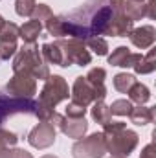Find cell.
Listing matches in <instances>:
<instances>
[{
    "label": "cell",
    "mask_w": 156,
    "mask_h": 158,
    "mask_svg": "<svg viewBox=\"0 0 156 158\" xmlns=\"http://www.w3.org/2000/svg\"><path fill=\"white\" fill-rule=\"evenodd\" d=\"M9 158H33L24 149H9Z\"/></svg>",
    "instance_id": "cell-31"
},
{
    "label": "cell",
    "mask_w": 156,
    "mask_h": 158,
    "mask_svg": "<svg viewBox=\"0 0 156 158\" xmlns=\"http://www.w3.org/2000/svg\"><path fill=\"white\" fill-rule=\"evenodd\" d=\"M92 118H94V121H97L99 125H105V123L112 121L110 109H109V105H105L103 99L94 101V107H92Z\"/></svg>",
    "instance_id": "cell-20"
},
{
    "label": "cell",
    "mask_w": 156,
    "mask_h": 158,
    "mask_svg": "<svg viewBox=\"0 0 156 158\" xmlns=\"http://www.w3.org/2000/svg\"><path fill=\"white\" fill-rule=\"evenodd\" d=\"M13 72L15 74H28L35 79H46L50 77V68L46 61L40 55L39 46L33 44H24L20 50H17L15 61H13Z\"/></svg>",
    "instance_id": "cell-3"
},
{
    "label": "cell",
    "mask_w": 156,
    "mask_h": 158,
    "mask_svg": "<svg viewBox=\"0 0 156 158\" xmlns=\"http://www.w3.org/2000/svg\"><path fill=\"white\" fill-rule=\"evenodd\" d=\"M84 44H88V48L94 50V53H97V55H107V52H109V44L103 37H90L84 40Z\"/></svg>",
    "instance_id": "cell-25"
},
{
    "label": "cell",
    "mask_w": 156,
    "mask_h": 158,
    "mask_svg": "<svg viewBox=\"0 0 156 158\" xmlns=\"http://www.w3.org/2000/svg\"><path fill=\"white\" fill-rule=\"evenodd\" d=\"M130 42L140 48V50H147L154 44L156 40V30L153 26H140V28H132V31L129 33Z\"/></svg>",
    "instance_id": "cell-13"
},
{
    "label": "cell",
    "mask_w": 156,
    "mask_h": 158,
    "mask_svg": "<svg viewBox=\"0 0 156 158\" xmlns=\"http://www.w3.org/2000/svg\"><path fill=\"white\" fill-rule=\"evenodd\" d=\"M35 6H37L35 0H17V2H15V11H17V15H20V17H30Z\"/></svg>",
    "instance_id": "cell-28"
},
{
    "label": "cell",
    "mask_w": 156,
    "mask_h": 158,
    "mask_svg": "<svg viewBox=\"0 0 156 158\" xmlns=\"http://www.w3.org/2000/svg\"><path fill=\"white\" fill-rule=\"evenodd\" d=\"M17 39H18V26L15 22H4L0 28V40L17 42Z\"/></svg>",
    "instance_id": "cell-23"
},
{
    "label": "cell",
    "mask_w": 156,
    "mask_h": 158,
    "mask_svg": "<svg viewBox=\"0 0 156 158\" xmlns=\"http://www.w3.org/2000/svg\"><path fill=\"white\" fill-rule=\"evenodd\" d=\"M17 142H18V136L15 132H9V131H6V129L0 127V151L15 145Z\"/></svg>",
    "instance_id": "cell-29"
},
{
    "label": "cell",
    "mask_w": 156,
    "mask_h": 158,
    "mask_svg": "<svg viewBox=\"0 0 156 158\" xmlns=\"http://www.w3.org/2000/svg\"><path fill=\"white\" fill-rule=\"evenodd\" d=\"M138 2H143V0H138Z\"/></svg>",
    "instance_id": "cell-37"
},
{
    "label": "cell",
    "mask_w": 156,
    "mask_h": 158,
    "mask_svg": "<svg viewBox=\"0 0 156 158\" xmlns=\"http://www.w3.org/2000/svg\"><path fill=\"white\" fill-rule=\"evenodd\" d=\"M84 77H86V81H88L92 86H96V88H105V77H107L105 68H92Z\"/></svg>",
    "instance_id": "cell-24"
},
{
    "label": "cell",
    "mask_w": 156,
    "mask_h": 158,
    "mask_svg": "<svg viewBox=\"0 0 156 158\" xmlns=\"http://www.w3.org/2000/svg\"><path fill=\"white\" fill-rule=\"evenodd\" d=\"M109 6L112 9V19L105 30L103 35H112V37H127L132 31V20L125 17V0H109Z\"/></svg>",
    "instance_id": "cell-6"
},
{
    "label": "cell",
    "mask_w": 156,
    "mask_h": 158,
    "mask_svg": "<svg viewBox=\"0 0 156 158\" xmlns=\"http://www.w3.org/2000/svg\"><path fill=\"white\" fill-rule=\"evenodd\" d=\"M0 158H9V147H7V149H2V151H0Z\"/></svg>",
    "instance_id": "cell-34"
},
{
    "label": "cell",
    "mask_w": 156,
    "mask_h": 158,
    "mask_svg": "<svg viewBox=\"0 0 156 158\" xmlns=\"http://www.w3.org/2000/svg\"><path fill=\"white\" fill-rule=\"evenodd\" d=\"M70 96V88H68V83L64 81V77L61 76H50L46 79L42 90H40L39 96V103L40 107H46L50 110L55 109L57 103H61L63 99H68Z\"/></svg>",
    "instance_id": "cell-4"
},
{
    "label": "cell",
    "mask_w": 156,
    "mask_h": 158,
    "mask_svg": "<svg viewBox=\"0 0 156 158\" xmlns=\"http://www.w3.org/2000/svg\"><path fill=\"white\" fill-rule=\"evenodd\" d=\"M53 13H51V9L46 6V4H37L35 7H33V11H31V20H39L40 24H44L50 17H51Z\"/></svg>",
    "instance_id": "cell-27"
},
{
    "label": "cell",
    "mask_w": 156,
    "mask_h": 158,
    "mask_svg": "<svg viewBox=\"0 0 156 158\" xmlns=\"http://www.w3.org/2000/svg\"><path fill=\"white\" fill-rule=\"evenodd\" d=\"M57 129L63 131V134H66L68 138H74V140H79L84 136L86 129H88V123L84 118H68V116H63Z\"/></svg>",
    "instance_id": "cell-12"
},
{
    "label": "cell",
    "mask_w": 156,
    "mask_h": 158,
    "mask_svg": "<svg viewBox=\"0 0 156 158\" xmlns=\"http://www.w3.org/2000/svg\"><path fill=\"white\" fill-rule=\"evenodd\" d=\"M125 17L130 19L132 22L134 20H142L143 17H147V4L145 2H138V0H129L125 2Z\"/></svg>",
    "instance_id": "cell-18"
},
{
    "label": "cell",
    "mask_w": 156,
    "mask_h": 158,
    "mask_svg": "<svg viewBox=\"0 0 156 158\" xmlns=\"http://www.w3.org/2000/svg\"><path fill=\"white\" fill-rule=\"evenodd\" d=\"M136 57H138V53H132L127 46H117L112 52V55H109V64L121 66V68H132Z\"/></svg>",
    "instance_id": "cell-14"
},
{
    "label": "cell",
    "mask_w": 156,
    "mask_h": 158,
    "mask_svg": "<svg viewBox=\"0 0 156 158\" xmlns=\"http://www.w3.org/2000/svg\"><path fill=\"white\" fill-rule=\"evenodd\" d=\"M134 83H136V77H134L132 74L121 72V74L114 76V88H116L117 92H121V94H127Z\"/></svg>",
    "instance_id": "cell-22"
},
{
    "label": "cell",
    "mask_w": 156,
    "mask_h": 158,
    "mask_svg": "<svg viewBox=\"0 0 156 158\" xmlns=\"http://www.w3.org/2000/svg\"><path fill=\"white\" fill-rule=\"evenodd\" d=\"M140 158H156V153H154V145L153 143H149V145H145V149L142 151V156Z\"/></svg>",
    "instance_id": "cell-32"
},
{
    "label": "cell",
    "mask_w": 156,
    "mask_h": 158,
    "mask_svg": "<svg viewBox=\"0 0 156 158\" xmlns=\"http://www.w3.org/2000/svg\"><path fill=\"white\" fill-rule=\"evenodd\" d=\"M112 158H114V156H112Z\"/></svg>",
    "instance_id": "cell-38"
},
{
    "label": "cell",
    "mask_w": 156,
    "mask_h": 158,
    "mask_svg": "<svg viewBox=\"0 0 156 158\" xmlns=\"http://www.w3.org/2000/svg\"><path fill=\"white\" fill-rule=\"evenodd\" d=\"M40 31H42V24L39 20H28L22 28H18V37L24 40V44H33L39 39Z\"/></svg>",
    "instance_id": "cell-17"
},
{
    "label": "cell",
    "mask_w": 156,
    "mask_h": 158,
    "mask_svg": "<svg viewBox=\"0 0 156 158\" xmlns=\"http://www.w3.org/2000/svg\"><path fill=\"white\" fill-rule=\"evenodd\" d=\"M61 50H63V55H64V64L70 66V64H79V66H86L90 64L92 61V55L90 52L86 50V44L83 40L77 39H68V40H57Z\"/></svg>",
    "instance_id": "cell-9"
},
{
    "label": "cell",
    "mask_w": 156,
    "mask_h": 158,
    "mask_svg": "<svg viewBox=\"0 0 156 158\" xmlns=\"http://www.w3.org/2000/svg\"><path fill=\"white\" fill-rule=\"evenodd\" d=\"M110 114H116V116H129V112L132 110V103L129 99H116L110 107Z\"/></svg>",
    "instance_id": "cell-26"
},
{
    "label": "cell",
    "mask_w": 156,
    "mask_h": 158,
    "mask_svg": "<svg viewBox=\"0 0 156 158\" xmlns=\"http://www.w3.org/2000/svg\"><path fill=\"white\" fill-rule=\"evenodd\" d=\"M40 55H42V59H44L46 63H50V64L66 66V64H64L63 50H61V46H59L57 40H55V42H46V44H42V48H40Z\"/></svg>",
    "instance_id": "cell-15"
},
{
    "label": "cell",
    "mask_w": 156,
    "mask_h": 158,
    "mask_svg": "<svg viewBox=\"0 0 156 158\" xmlns=\"http://www.w3.org/2000/svg\"><path fill=\"white\" fill-rule=\"evenodd\" d=\"M6 92L15 98H33L37 94V79L28 74H15L7 81Z\"/></svg>",
    "instance_id": "cell-10"
},
{
    "label": "cell",
    "mask_w": 156,
    "mask_h": 158,
    "mask_svg": "<svg viewBox=\"0 0 156 158\" xmlns=\"http://www.w3.org/2000/svg\"><path fill=\"white\" fill-rule=\"evenodd\" d=\"M136 74H151L156 70V50H151L147 55L138 53L134 64H132Z\"/></svg>",
    "instance_id": "cell-16"
},
{
    "label": "cell",
    "mask_w": 156,
    "mask_h": 158,
    "mask_svg": "<svg viewBox=\"0 0 156 158\" xmlns=\"http://www.w3.org/2000/svg\"><path fill=\"white\" fill-rule=\"evenodd\" d=\"M42 158H57V156H53V155H44Z\"/></svg>",
    "instance_id": "cell-35"
},
{
    "label": "cell",
    "mask_w": 156,
    "mask_h": 158,
    "mask_svg": "<svg viewBox=\"0 0 156 158\" xmlns=\"http://www.w3.org/2000/svg\"><path fill=\"white\" fill-rule=\"evenodd\" d=\"M127 94H129L130 101H134V103H138V105H143V103H147V101H149V98H151V92H149V88H147L145 85L138 83V81H136V83L130 86V90H129Z\"/></svg>",
    "instance_id": "cell-21"
},
{
    "label": "cell",
    "mask_w": 156,
    "mask_h": 158,
    "mask_svg": "<svg viewBox=\"0 0 156 158\" xmlns=\"http://www.w3.org/2000/svg\"><path fill=\"white\" fill-rule=\"evenodd\" d=\"M35 107H37V101H33V98H15L0 92V125L15 114L35 116Z\"/></svg>",
    "instance_id": "cell-5"
},
{
    "label": "cell",
    "mask_w": 156,
    "mask_h": 158,
    "mask_svg": "<svg viewBox=\"0 0 156 158\" xmlns=\"http://www.w3.org/2000/svg\"><path fill=\"white\" fill-rule=\"evenodd\" d=\"M105 147L114 158H127L138 145V134L123 121H109L103 125Z\"/></svg>",
    "instance_id": "cell-2"
},
{
    "label": "cell",
    "mask_w": 156,
    "mask_h": 158,
    "mask_svg": "<svg viewBox=\"0 0 156 158\" xmlns=\"http://www.w3.org/2000/svg\"><path fill=\"white\" fill-rule=\"evenodd\" d=\"M84 114H86V107L74 103V101L68 103V107H66V116L68 118H84Z\"/></svg>",
    "instance_id": "cell-30"
},
{
    "label": "cell",
    "mask_w": 156,
    "mask_h": 158,
    "mask_svg": "<svg viewBox=\"0 0 156 158\" xmlns=\"http://www.w3.org/2000/svg\"><path fill=\"white\" fill-rule=\"evenodd\" d=\"M72 155L74 158H103L107 155L103 132H96L90 134L88 138L77 140L76 145L72 147Z\"/></svg>",
    "instance_id": "cell-7"
},
{
    "label": "cell",
    "mask_w": 156,
    "mask_h": 158,
    "mask_svg": "<svg viewBox=\"0 0 156 158\" xmlns=\"http://www.w3.org/2000/svg\"><path fill=\"white\" fill-rule=\"evenodd\" d=\"M4 22H6V20H4V19H2V15H0V28H2V24H4Z\"/></svg>",
    "instance_id": "cell-36"
},
{
    "label": "cell",
    "mask_w": 156,
    "mask_h": 158,
    "mask_svg": "<svg viewBox=\"0 0 156 158\" xmlns=\"http://www.w3.org/2000/svg\"><path fill=\"white\" fill-rule=\"evenodd\" d=\"M147 17L149 19H156V0H149L147 2Z\"/></svg>",
    "instance_id": "cell-33"
},
{
    "label": "cell",
    "mask_w": 156,
    "mask_h": 158,
    "mask_svg": "<svg viewBox=\"0 0 156 158\" xmlns=\"http://www.w3.org/2000/svg\"><path fill=\"white\" fill-rule=\"evenodd\" d=\"M28 142L35 149H46V147L53 145V142H55V127L51 123L40 121L37 127L31 129V132L28 136Z\"/></svg>",
    "instance_id": "cell-11"
},
{
    "label": "cell",
    "mask_w": 156,
    "mask_h": 158,
    "mask_svg": "<svg viewBox=\"0 0 156 158\" xmlns=\"http://www.w3.org/2000/svg\"><path fill=\"white\" fill-rule=\"evenodd\" d=\"M110 19L112 9L109 6V0H88L77 11L59 17L63 37L70 35V39H77L83 42L90 37L103 35Z\"/></svg>",
    "instance_id": "cell-1"
},
{
    "label": "cell",
    "mask_w": 156,
    "mask_h": 158,
    "mask_svg": "<svg viewBox=\"0 0 156 158\" xmlns=\"http://www.w3.org/2000/svg\"><path fill=\"white\" fill-rule=\"evenodd\" d=\"M72 101L74 103H79V105H83V107H88L90 103H94V101H99V99H105V96H107V88H96V86H92L86 77H83V76H79L76 79V83H74V86H72Z\"/></svg>",
    "instance_id": "cell-8"
},
{
    "label": "cell",
    "mask_w": 156,
    "mask_h": 158,
    "mask_svg": "<svg viewBox=\"0 0 156 158\" xmlns=\"http://www.w3.org/2000/svg\"><path fill=\"white\" fill-rule=\"evenodd\" d=\"M129 116H130V121L136 123V125H149L154 119V110L149 109V107L138 105V107H132V110L129 112Z\"/></svg>",
    "instance_id": "cell-19"
}]
</instances>
